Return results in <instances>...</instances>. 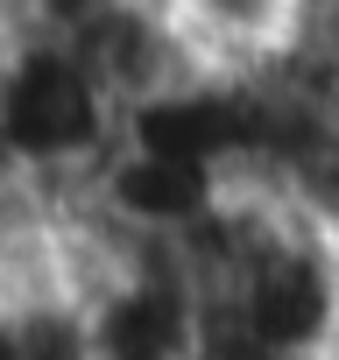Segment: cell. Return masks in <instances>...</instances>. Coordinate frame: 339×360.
Returning a JSON list of instances; mask_svg holds the SVG:
<instances>
[{
    "instance_id": "6da1fadb",
    "label": "cell",
    "mask_w": 339,
    "mask_h": 360,
    "mask_svg": "<svg viewBox=\"0 0 339 360\" xmlns=\"http://www.w3.org/2000/svg\"><path fill=\"white\" fill-rule=\"evenodd\" d=\"M0 134L36 191H78L127 134V106L64 29H8L0 43Z\"/></svg>"
},
{
    "instance_id": "7a4b0ae2",
    "label": "cell",
    "mask_w": 339,
    "mask_h": 360,
    "mask_svg": "<svg viewBox=\"0 0 339 360\" xmlns=\"http://www.w3.org/2000/svg\"><path fill=\"white\" fill-rule=\"evenodd\" d=\"M162 8L184 29L191 57L226 78L269 71L311 22V0H162Z\"/></svg>"
},
{
    "instance_id": "3957f363",
    "label": "cell",
    "mask_w": 339,
    "mask_h": 360,
    "mask_svg": "<svg viewBox=\"0 0 339 360\" xmlns=\"http://www.w3.org/2000/svg\"><path fill=\"white\" fill-rule=\"evenodd\" d=\"M332 226H339V205H332Z\"/></svg>"
},
{
    "instance_id": "277c9868",
    "label": "cell",
    "mask_w": 339,
    "mask_h": 360,
    "mask_svg": "<svg viewBox=\"0 0 339 360\" xmlns=\"http://www.w3.org/2000/svg\"><path fill=\"white\" fill-rule=\"evenodd\" d=\"M325 22H332V15H325Z\"/></svg>"
}]
</instances>
